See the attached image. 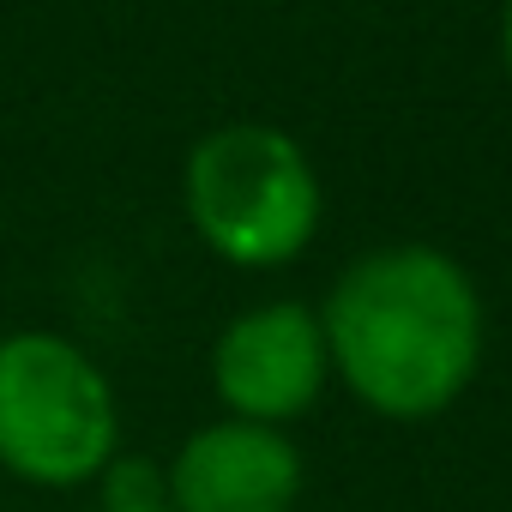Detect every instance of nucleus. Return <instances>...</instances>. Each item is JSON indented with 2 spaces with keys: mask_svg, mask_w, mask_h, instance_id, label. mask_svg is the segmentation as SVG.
Returning a JSON list of instances; mask_svg holds the SVG:
<instances>
[{
  "mask_svg": "<svg viewBox=\"0 0 512 512\" xmlns=\"http://www.w3.org/2000/svg\"><path fill=\"white\" fill-rule=\"evenodd\" d=\"M500 61H506V79H512V0H506V13H500Z\"/></svg>",
  "mask_w": 512,
  "mask_h": 512,
  "instance_id": "nucleus-7",
  "label": "nucleus"
},
{
  "mask_svg": "<svg viewBox=\"0 0 512 512\" xmlns=\"http://www.w3.org/2000/svg\"><path fill=\"white\" fill-rule=\"evenodd\" d=\"M103 512H115V506H103ZM151 512H169V506H151Z\"/></svg>",
  "mask_w": 512,
  "mask_h": 512,
  "instance_id": "nucleus-8",
  "label": "nucleus"
},
{
  "mask_svg": "<svg viewBox=\"0 0 512 512\" xmlns=\"http://www.w3.org/2000/svg\"><path fill=\"white\" fill-rule=\"evenodd\" d=\"M103 506H115V512H151V506H169V482H163V464H151V458H127V452H115L109 464H103Z\"/></svg>",
  "mask_w": 512,
  "mask_h": 512,
  "instance_id": "nucleus-6",
  "label": "nucleus"
},
{
  "mask_svg": "<svg viewBox=\"0 0 512 512\" xmlns=\"http://www.w3.org/2000/svg\"><path fill=\"white\" fill-rule=\"evenodd\" d=\"M332 374L386 422L440 416L482 362V296L440 247H374L320 308Z\"/></svg>",
  "mask_w": 512,
  "mask_h": 512,
  "instance_id": "nucleus-1",
  "label": "nucleus"
},
{
  "mask_svg": "<svg viewBox=\"0 0 512 512\" xmlns=\"http://www.w3.org/2000/svg\"><path fill=\"white\" fill-rule=\"evenodd\" d=\"M169 512H290L302 494V452L266 422H205L193 428L169 470Z\"/></svg>",
  "mask_w": 512,
  "mask_h": 512,
  "instance_id": "nucleus-5",
  "label": "nucleus"
},
{
  "mask_svg": "<svg viewBox=\"0 0 512 512\" xmlns=\"http://www.w3.org/2000/svg\"><path fill=\"white\" fill-rule=\"evenodd\" d=\"M326 380H332L326 332H320V314L302 302H260L235 314L211 344L217 404L241 422L284 428L320 404Z\"/></svg>",
  "mask_w": 512,
  "mask_h": 512,
  "instance_id": "nucleus-4",
  "label": "nucleus"
},
{
  "mask_svg": "<svg viewBox=\"0 0 512 512\" xmlns=\"http://www.w3.org/2000/svg\"><path fill=\"white\" fill-rule=\"evenodd\" d=\"M181 205L223 266L272 272L290 266L320 229V175L284 127L223 121L187 151Z\"/></svg>",
  "mask_w": 512,
  "mask_h": 512,
  "instance_id": "nucleus-2",
  "label": "nucleus"
},
{
  "mask_svg": "<svg viewBox=\"0 0 512 512\" xmlns=\"http://www.w3.org/2000/svg\"><path fill=\"white\" fill-rule=\"evenodd\" d=\"M121 452V398L67 332L0 338V470L31 488H85Z\"/></svg>",
  "mask_w": 512,
  "mask_h": 512,
  "instance_id": "nucleus-3",
  "label": "nucleus"
}]
</instances>
